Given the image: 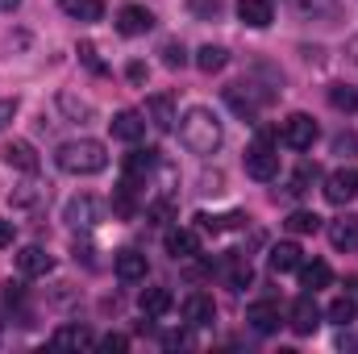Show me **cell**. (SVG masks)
I'll use <instances>...</instances> for the list:
<instances>
[{
	"mask_svg": "<svg viewBox=\"0 0 358 354\" xmlns=\"http://www.w3.org/2000/svg\"><path fill=\"white\" fill-rule=\"evenodd\" d=\"M80 59L88 63V67H92V71H96V76H104V63L96 59V46H92V42H80Z\"/></svg>",
	"mask_w": 358,
	"mask_h": 354,
	"instance_id": "cell-39",
	"label": "cell"
},
{
	"mask_svg": "<svg viewBox=\"0 0 358 354\" xmlns=\"http://www.w3.org/2000/svg\"><path fill=\"white\" fill-rule=\"evenodd\" d=\"M246 321H250V330H255V334H275V330L283 325V317H279V304H275V300H255V304L246 309Z\"/></svg>",
	"mask_w": 358,
	"mask_h": 354,
	"instance_id": "cell-16",
	"label": "cell"
},
{
	"mask_svg": "<svg viewBox=\"0 0 358 354\" xmlns=\"http://www.w3.org/2000/svg\"><path fill=\"white\" fill-rule=\"evenodd\" d=\"M246 221H250V217H246L242 208H238V213H225V217H213V213H196V229H200V234H213V238H217V234H225V229H242Z\"/></svg>",
	"mask_w": 358,
	"mask_h": 354,
	"instance_id": "cell-20",
	"label": "cell"
},
{
	"mask_svg": "<svg viewBox=\"0 0 358 354\" xmlns=\"http://www.w3.org/2000/svg\"><path fill=\"white\" fill-rule=\"evenodd\" d=\"M334 283V271H329V263H321V259H313V263H300V288L304 292H321V288H329Z\"/></svg>",
	"mask_w": 358,
	"mask_h": 354,
	"instance_id": "cell-25",
	"label": "cell"
},
{
	"mask_svg": "<svg viewBox=\"0 0 358 354\" xmlns=\"http://www.w3.org/2000/svg\"><path fill=\"white\" fill-rule=\"evenodd\" d=\"M246 176H250V179H263V183L279 176V155L271 150L267 142H255V146L246 150Z\"/></svg>",
	"mask_w": 358,
	"mask_h": 354,
	"instance_id": "cell-9",
	"label": "cell"
},
{
	"mask_svg": "<svg viewBox=\"0 0 358 354\" xmlns=\"http://www.w3.org/2000/svg\"><path fill=\"white\" fill-rule=\"evenodd\" d=\"M63 221H67L71 229H96V225L104 221V204H100L92 192L71 196V200H67V208H63Z\"/></svg>",
	"mask_w": 358,
	"mask_h": 354,
	"instance_id": "cell-5",
	"label": "cell"
},
{
	"mask_svg": "<svg viewBox=\"0 0 358 354\" xmlns=\"http://www.w3.org/2000/svg\"><path fill=\"white\" fill-rule=\"evenodd\" d=\"M13 117H17V100L8 96V100H0V129H4V125H8Z\"/></svg>",
	"mask_w": 358,
	"mask_h": 354,
	"instance_id": "cell-42",
	"label": "cell"
},
{
	"mask_svg": "<svg viewBox=\"0 0 358 354\" xmlns=\"http://www.w3.org/2000/svg\"><path fill=\"white\" fill-rule=\"evenodd\" d=\"M108 129H113V138H117V142H129V146H138V142L146 138V121H142V113H134V108L113 113Z\"/></svg>",
	"mask_w": 358,
	"mask_h": 354,
	"instance_id": "cell-10",
	"label": "cell"
},
{
	"mask_svg": "<svg viewBox=\"0 0 358 354\" xmlns=\"http://www.w3.org/2000/svg\"><path fill=\"white\" fill-rule=\"evenodd\" d=\"M238 17L250 29H267L271 21H275V8H271V0H238Z\"/></svg>",
	"mask_w": 358,
	"mask_h": 354,
	"instance_id": "cell-23",
	"label": "cell"
},
{
	"mask_svg": "<svg viewBox=\"0 0 358 354\" xmlns=\"http://www.w3.org/2000/svg\"><path fill=\"white\" fill-rule=\"evenodd\" d=\"M100 351H129V338H121V334H108V338H100Z\"/></svg>",
	"mask_w": 358,
	"mask_h": 354,
	"instance_id": "cell-40",
	"label": "cell"
},
{
	"mask_svg": "<svg viewBox=\"0 0 358 354\" xmlns=\"http://www.w3.org/2000/svg\"><path fill=\"white\" fill-rule=\"evenodd\" d=\"M267 100H271V88H259L255 80H242V84H229V88H225V104H229L238 117H246V121H255Z\"/></svg>",
	"mask_w": 358,
	"mask_h": 354,
	"instance_id": "cell-3",
	"label": "cell"
},
{
	"mask_svg": "<svg viewBox=\"0 0 358 354\" xmlns=\"http://www.w3.org/2000/svg\"><path fill=\"white\" fill-rule=\"evenodd\" d=\"M287 325H292V334H300V338L317 334V325H321V309H317L313 292H304V296L292 300V309H287Z\"/></svg>",
	"mask_w": 358,
	"mask_h": 354,
	"instance_id": "cell-6",
	"label": "cell"
},
{
	"mask_svg": "<svg viewBox=\"0 0 358 354\" xmlns=\"http://www.w3.org/2000/svg\"><path fill=\"white\" fill-rule=\"evenodd\" d=\"M334 155L355 159V155H358V134H355V129H346V134H338V138H334Z\"/></svg>",
	"mask_w": 358,
	"mask_h": 354,
	"instance_id": "cell-38",
	"label": "cell"
},
{
	"mask_svg": "<svg viewBox=\"0 0 358 354\" xmlns=\"http://www.w3.org/2000/svg\"><path fill=\"white\" fill-rule=\"evenodd\" d=\"M271 271L275 275H287V271H300V263H304V250L296 246V242H279V246H271Z\"/></svg>",
	"mask_w": 358,
	"mask_h": 354,
	"instance_id": "cell-22",
	"label": "cell"
},
{
	"mask_svg": "<svg viewBox=\"0 0 358 354\" xmlns=\"http://www.w3.org/2000/svg\"><path fill=\"white\" fill-rule=\"evenodd\" d=\"M329 104L338 113H358V88H350V84H329Z\"/></svg>",
	"mask_w": 358,
	"mask_h": 354,
	"instance_id": "cell-31",
	"label": "cell"
},
{
	"mask_svg": "<svg viewBox=\"0 0 358 354\" xmlns=\"http://www.w3.org/2000/svg\"><path fill=\"white\" fill-rule=\"evenodd\" d=\"M17 4H21V0H0V13H13Z\"/></svg>",
	"mask_w": 358,
	"mask_h": 354,
	"instance_id": "cell-45",
	"label": "cell"
},
{
	"mask_svg": "<svg viewBox=\"0 0 358 354\" xmlns=\"http://www.w3.org/2000/svg\"><path fill=\"white\" fill-rule=\"evenodd\" d=\"M0 159H4L8 167H17V171H25V176H34V171L42 167V159H38V150H34L29 142H21V138H13V142H4V146H0Z\"/></svg>",
	"mask_w": 358,
	"mask_h": 354,
	"instance_id": "cell-12",
	"label": "cell"
},
{
	"mask_svg": "<svg viewBox=\"0 0 358 354\" xmlns=\"http://www.w3.org/2000/svg\"><path fill=\"white\" fill-rule=\"evenodd\" d=\"M187 342H192V338H187L183 330H171V334H163V346H167V351H176V346H187Z\"/></svg>",
	"mask_w": 358,
	"mask_h": 354,
	"instance_id": "cell-41",
	"label": "cell"
},
{
	"mask_svg": "<svg viewBox=\"0 0 358 354\" xmlns=\"http://www.w3.org/2000/svg\"><path fill=\"white\" fill-rule=\"evenodd\" d=\"M167 255H171V259H196V255H200L196 229H167Z\"/></svg>",
	"mask_w": 358,
	"mask_h": 354,
	"instance_id": "cell-24",
	"label": "cell"
},
{
	"mask_svg": "<svg viewBox=\"0 0 358 354\" xmlns=\"http://www.w3.org/2000/svg\"><path fill=\"white\" fill-rule=\"evenodd\" d=\"M283 225H287L292 234H317V229H321V217H317V213H292Z\"/></svg>",
	"mask_w": 358,
	"mask_h": 354,
	"instance_id": "cell-33",
	"label": "cell"
},
{
	"mask_svg": "<svg viewBox=\"0 0 358 354\" xmlns=\"http://www.w3.org/2000/svg\"><path fill=\"white\" fill-rule=\"evenodd\" d=\"M129 80L142 84V80H146V67H142V63H129Z\"/></svg>",
	"mask_w": 358,
	"mask_h": 354,
	"instance_id": "cell-43",
	"label": "cell"
},
{
	"mask_svg": "<svg viewBox=\"0 0 358 354\" xmlns=\"http://www.w3.org/2000/svg\"><path fill=\"white\" fill-rule=\"evenodd\" d=\"M187 8H192V13H196L200 21H217L225 4H221V0H187Z\"/></svg>",
	"mask_w": 358,
	"mask_h": 354,
	"instance_id": "cell-37",
	"label": "cell"
},
{
	"mask_svg": "<svg viewBox=\"0 0 358 354\" xmlns=\"http://www.w3.org/2000/svg\"><path fill=\"white\" fill-rule=\"evenodd\" d=\"M225 63H229V50H225V46H200V50H196V67H200L204 76L225 71Z\"/></svg>",
	"mask_w": 358,
	"mask_h": 354,
	"instance_id": "cell-28",
	"label": "cell"
},
{
	"mask_svg": "<svg viewBox=\"0 0 358 354\" xmlns=\"http://www.w3.org/2000/svg\"><path fill=\"white\" fill-rule=\"evenodd\" d=\"M325 317H329L334 325H342V330H350V325L358 321V300H355V296H338V300H334V304L325 309Z\"/></svg>",
	"mask_w": 358,
	"mask_h": 354,
	"instance_id": "cell-27",
	"label": "cell"
},
{
	"mask_svg": "<svg viewBox=\"0 0 358 354\" xmlns=\"http://www.w3.org/2000/svg\"><path fill=\"white\" fill-rule=\"evenodd\" d=\"M179 142H183V150H192V155L208 159V155H217V150H221L225 129H221V121H217V113H213V108L196 104V108H187V113L179 117Z\"/></svg>",
	"mask_w": 358,
	"mask_h": 354,
	"instance_id": "cell-1",
	"label": "cell"
},
{
	"mask_svg": "<svg viewBox=\"0 0 358 354\" xmlns=\"http://www.w3.org/2000/svg\"><path fill=\"white\" fill-rule=\"evenodd\" d=\"M350 50H355V63H358V38H355V42H350Z\"/></svg>",
	"mask_w": 358,
	"mask_h": 354,
	"instance_id": "cell-47",
	"label": "cell"
},
{
	"mask_svg": "<svg viewBox=\"0 0 358 354\" xmlns=\"http://www.w3.org/2000/svg\"><path fill=\"white\" fill-rule=\"evenodd\" d=\"M296 8L304 17H334L338 13V0H296Z\"/></svg>",
	"mask_w": 358,
	"mask_h": 354,
	"instance_id": "cell-35",
	"label": "cell"
},
{
	"mask_svg": "<svg viewBox=\"0 0 358 354\" xmlns=\"http://www.w3.org/2000/svg\"><path fill=\"white\" fill-rule=\"evenodd\" d=\"M138 304H142L146 317H163V313L171 309V292H167V288H146V292L138 296Z\"/></svg>",
	"mask_w": 358,
	"mask_h": 354,
	"instance_id": "cell-29",
	"label": "cell"
},
{
	"mask_svg": "<svg viewBox=\"0 0 358 354\" xmlns=\"http://www.w3.org/2000/svg\"><path fill=\"white\" fill-rule=\"evenodd\" d=\"M329 242H334V250H358V217L355 213H346V217H334L329 221Z\"/></svg>",
	"mask_w": 358,
	"mask_h": 354,
	"instance_id": "cell-18",
	"label": "cell"
},
{
	"mask_svg": "<svg viewBox=\"0 0 358 354\" xmlns=\"http://www.w3.org/2000/svg\"><path fill=\"white\" fill-rule=\"evenodd\" d=\"M63 13L76 21H100L104 17V0H63Z\"/></svg>",
	"mask_w": 358,
	"mask_h": 354,
	"instance_id": "cell-30",
	"label": "cell"
},
{
	"mask_svg": "<svg viewBox=\"0 0 358 354\" xmlns=\"http://www.w3.org/2000/svg\"><path fill=\"white\" fill-rule=\"evenodd\" d=\"M59 108H63L71 121H92V104H88V100H80V96H71V92H63V96H59Z\"/></svg>",
	"mask_w": 358,
	"mask_h": 354,
	"instance_id": "cell-32",
	"label": "cell"
},
{
	"mask_svg": "<svg viewBox=\"0 0 358 354\" xmlns=\"http://www.w3.org/2000/svg\"><path fill=\"white\" fill-rule=\"evenodd\" d=\"M183 321H187V325H196V330L213 325V321H217V304H213V296L192 292V296L183 300Z\"/></svg>",
	"mask_w": 358,
	"mask_h": 354,
	"instance_id": "cell-14",
	"label": "cell"
},
{
	"mask_svg": "<svg viewBox=\"0 0 358 354\" xmlns=\"http://www.w3.org/2000/svg\"><path fill=\"white\" fill-rule=\"evenodd\" d=\"M150 29H155L150 8H142V4H125V8L117 13V34H125V38H142V34H150Z\"/></svg>",
	"mask_w": 358,
	"mask_h": 354,
	"instance_id": "cell-11",
	"label": "cell"
},
{
	"mask_svg": "<svg viewBox=\"0 0 358 354\" xmlns=\"http://www.w3.org/2000/svg\"><path fill=\"white\" fill-rule=\"evenodd\" d=\"M50 342H55L59 351H88V346H96V338H92L88 325H59Z\"/></svg>",
	"mask_w": 358,
	"mask_h": 354,
	"instance_id": "cell-21",
	"label": "cell"
},
{
	"mask_svg": "<svg viewBox=\"0 0 358 354\" xmlns=\"http://www.w3.org/2000/svg\"><path fill=\"white\" fill-rule=\"evenodd\" d=\"M55 163H59V171H67V176H96V171L108 167V150H104V142H96V138H76V142H63V146H59Z\"/></svg>",
	"mask_w": 358,
	"mask_h": 354,
	"instance_id": "cell-2",
	"label": "cell"
},
{
	"mask_svg": "<svg viewBox=\"0 0 358 354\" xmlns=\"http://www.w3.org/2000/svg\"><path fill=\"white\" fill-rule=\"evenodd\" d=\"M146 117H150V125H155V129H163V134H167V129H176V100H171V96H167V92H155V96H150V100H146Z\"/></svg>",
	"mask_w": 358,
	"mask_h": 354,
	"instance_id": "cell-17",
	"label": "cell"
},
{
	"mask_svg": "<svg viewBox=\"0 0 358 354\" xmlns=\"http://www.w3.org/2000/svg\"><path fill=\"white\" fill-rule=\"evenodd\" d=\"M0 246H13V225L8 221H0Z\"/></svg>",
	"mask_w": 358,
	"mask_h": 354,
	"instance_id": "cell-44",
	"label": "cell"
},
{
	"mask_svg": "<svg viewBox=\"0 0 358 354\" xmlns=\"http://www.w3.org/2000/svg\"><path fill=\"white\" fill-rule=\"evenodd\" d=\"M342 346H346V351H358V338H342Z\"/></svg>",
	"mask_w": 358,
	"mask_h": 354,
	"instance_id": "cell-46",
	"label": "cell"
},
{
	"mask_svg": "<svg viewBox=\"0 0 358 354\" xmlns=\"http://www.w3.org/2000/svg\"><path fill=\"white\" fill-rule=\"evenodd\" d=\"M358 196V171L355 167H338L325 176V200L329 204H350Z\"/></svg>",
	"mask_w": 358,
	"mask_h": 354,
	"instance_id": "cell-8",
	"label": "cell"
},
{
	"mask_svg": "<svg viewBox=\"0 0 358 354\" xmlns=\"http://www.w3.org/2000/svg\"><path fill=\"white\" fill-rule=\"evenodd\" d=\"M50 267H55V259L42 250V246H21L17 250V271L25 275V279H38V275H50Z\"/></svg>",
	"mask_w": 358,
	"mask_h": 354,
	"instance_id": "cell-19",
	"label": "cell"
},
{
	"mask_svg": "<svg viewBox=\"0 0 358 354\" xmlns=\"http://www.w3.org/2000/svg\"><path fill=\"white\" fill-rule=\"evenodd\" d=\"M113 271H117L121 283H142V279L150 275V263H146L142 250H121V255L113 259Z\"/></svg>",
	"mask_w": 358,
	"mask_h": 354,
	"instance_id": "cell-13",
	"label": "cell"
},
{
	"mask_svg": "<svg viewBox=\"0 0 358 354\" xmlns=\"http://www.w3.org/2000/svg\"><path fill=\"white\" fill-rule=\"evenodd\" d=\"M159 167H163V155L150 150V146H146V150L138 146V150L125 159V183H134V187H138V183H150V176H155Z\"/></svg>",
	"mask_w": 358,
	"mask_h": 354,
	"instance_id": "cell-7",
	"label": "cell"
},
{
	"mask_svg": "<svg viewBox=\"0 0 358 354\" xmlns=\"http://www.w3.org/2000/svg\"><path fill=\"white\" fill-rule=\"evenodd\" d=\"M159 55H163V67H171V71H179V67L187 63V50H183V42H176V38H171V42H163V50H159Z\"/></svg>",
	"mask_w": 358,
	"mask_h": 354,
	"instance_id": "cell-36",
	"label": "cell"
},
{
	"mask_svg": "<svg viewBox=\"0 0 358 354\" xmlns=\"http://www.w3.org/2000/svg\"><path fill=\"white\" fill-rule=\"evenodd\" d=\"M317 176H321V171H317V163H300V171L292 176L287 192H292V196H304V192H308V183H313Z\"/></svg>",
	"mask_w": 358,
	"mask_h": 354,
	"instance_id": "cell-34",
	"label": "cell"
},
{
	"mask_svg": "<svg viewBox=\"0 0 358 354\" xmlns=\"http://www.w3.org/2000/svg\"><path fill=\"white\" fill-rule=\"evenodd\" d=\"M217 267H221V275H225V283H229L234 292H242V288L255 279V271H250V259H246L242 250H229V255H225V259H221Z\"/></svg>",
	"mask_w": 358,
	"mask_h": 354,
	"instance_id": "cell-15",
	"label": "cell"
},
{
	"mask_svg": "<svg viewBox=\"0 0 358 354\" xmlns=\"http://www.w3.org/2000/svg\"><path fill=\"white\" fill-rule=\"evenodd\" d=\"M317 138H321V125H317L308 113H292V117L283 121V129H279V142L292 146V150H313Z\"/></svg>",
	"mask_w": 358,
	"mask_h": 354,
	"instance_id": "cell-4",
	"label": "cell"
},
{
	"mask_svg": "<svg viewBox=\"0 0 358 354\" xmlns=\"http://www.w3.org/2000/svg\"><path fill=\"white\" fill-rule=\"evenodd\" d=\"M46 196H50V187L29 179V183H21V187L8 192V204H13V208H38V204H46Z\"/></svg>",
	"mask_w": 358,
	"mask_h": 354,
	"instance_id": "cell-26",
	"label": "cell"
}]
</instances>
